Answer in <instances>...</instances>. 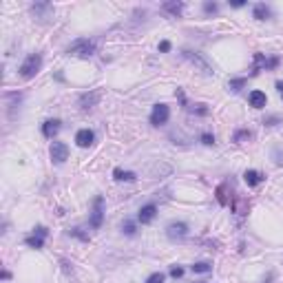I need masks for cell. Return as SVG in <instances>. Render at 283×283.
I'll list each match as a JSON object with an SVG mask.
<instances>
[{"mask_svg":"<svg viewBox=\"0 0 283 283\" xmlns=\"http://www.w3.org/2000/svg\"><path fill=\"white\" fill-rule=\"evenodd\" d=\"M40 66H42V56H40V53H29V56L25 57V62L20 64L18 73H20V78L31 80V78H35V73L40 71Z\"/></svg>","mask_w":283,"mask_h":283,"instance_id":"1","label":"cell"},{"mask_svg":"<svg viewBox=\"0 0 283 283\" xmlns=\"http://www.w3.org/2000/svg\"><path fill=\"white\" fill-rule=\"evenodd\" d=\"M66 53L86 60V57H91L93 53H95V44H93L91 40H86V38H80V40H75V42H71L69 47H66Z\"/></svg>","mask_w":283,"mask_h":283,"instance_id":"2","label":"cell"},{"mask_svg":"<svg viewBox=\"0 0 283 283\" xmlns=\"http://www.w3.org/2000/svg\"><path fill=\"white\" fill-rule=\"evenodd\" d=\"M181 57H184V60H188L193 66H197L201 73H206V75L215 73V71H212V66L208 64V60L201 56V53H195V51H190V49H184V51H181Z\"/></svg>","mask_w":283,"mask_h":283,"instance_id":"3","label":"cell"},{"mask_svg":"<svg viewBox=\"0 0 283 283\" xmlns=\"http://www.w3.org/2000/svg\"><path fill=\"white\" fill-rule=\"evenodd\" d=\"M102 221H104V197L97 195L93 199V208H91V217H88V224H91L93 230L102 228Z\"/></svg>","mask_w":283,"mask_h":283,"instance_id":"4","label":"cell"},{"mask_svg":"<svg viewBox=\"0 0 283 283\" xmlns=\"http://www.w3.org/2000/svg\"><path fill=\"white\" fill-rule=\"evenodd\" d=\"M170 119V109L166 104H155L150 111V124L153 126H164V124Z\"/></svg>","mask_w":283,"mask_h":283,"instance_id":"5","label":"cell"},{"mask_svg":"<svg viewBox=\"0 0 283 283\" xmlns=\"http://www.w3.org/2000/svg\"><path fill=\"white\" fill-rule=\"evenodd\" d=\"M277 66H279V57H265L263 53H255V66H252V75H256L259 71H263V69L272 71V69H277Z\"/></svg>","mask_w":283,"mask_h":283,"instance_id":"6","label":"cell"},{"mask_svg":"<svg viewBox=\"0 0 283 283\" xmlns=\"http://www.w3.org/2000/svg\"><path fill=\"white\" fill-rule=\"evenodd\" d=\"M49 155H51L53 164H64L69 159V146L64 142H53L51 148H49Z\"/></svg>","mask_w":283,"mask_h":283,"instance_id":"7","label":"cell"},{"mask_svg":"<svg viewBox=\"0 0 283 283\" xmlns=\"http://www.w3.org/2000/svg\"><path fill=\"white\" fill-rule=\"evenodd\" d=\"M186 234H188V226H186L184 221H172V224L166 226V237L172 239V241H177V239H184Z\"/></svg>","mask_w":283,"mask_h":283,"instance_id":"8","label":"cell"},{"mask_svg":"<svg viewBox=\"0 0 283 283\" xmlns=\"http://www.w3.org/2000/svg\"><path fill=\"white\" fill-rule=\"evenodd\" d=\"M93 140H95V133L88 131V128H80V131L75 133V144H78L80 148H88V146L93 144Z\"/></svg>","mask_w":283,"mask_h":283,"instance_id":"9","label":"cell"},{"mask_svg":"<svg viewBox=\"0 0 283 283\" xmlns=\"http://www.w3.org/2000/svg\"><path fill=\"white\" fill-rule=\"evenodd\" d=\"M155 215H157V206H155V203H146V206H142L140 212H137V221H140V224H150V221L155 219Z\"/></svg>","mask_w":283,"mask_h":283,"instance_id":"10","label":"cell"},{"mask_svg":"<svg viewBox=\"0 0 283 283\" xmlns=\"http://www.w3.org/2000/svg\"><path fill=\"white\" fill-rule=\"evenodd\" d=\"M97 100H100V93H95V91L82 93V95H80V109H82V111H91L93 106L97 104Z\"/></svg>","mask_w":283,"mask_h":283,"instance_id":"11","label":"cell"},{"mask_svg":"<svg viewBox=\"0 0 283 283\" xmlns=\"http://www.w3.org/2000/svg\"><path fill=\"white\" fill-rule=\"evenodd\" d=\"M228 181H224V184L217 186V201L221 203V206H228V203H232V195L228 193Z\"/></svg>","mask_w":283,"mask_h":283,"instance_id":"12","label":"cell"},{"mask_svg":"<svg viewBox=\"0 0 283 283\" xmlns=\"http://www.w3.org/2000/svg\"><path fill=\"white\" fill-rule=\"evenodd\" d=\"M57 131H60V119H47V122L42 124V135L49 137V140L56 137Z\"/></svg>","mask_w":283,"mask_h":283,"instance_id":"13","label":"cell"},{"mask_svg":"<svg viewBox=\"0 0 283 283\" xmlns=\"http://www.w3.org/2000/svg\"><path fill=\"white\" fill-rule=\"evenodd\" d=\"M248 100H250V106H252V109H263L265 102H268V97H265L263 91H252L250 95H248Z\"/></svg>","mask_w":283,"mask_h":283,"instance_id":"14","label":"cell"},{"mask_svg":"<svg viewBox=\"0 0 283 283\" xmlns=\"http://www.w3.org/2000/svg\"><path fill=\"white\" fill-rule=\"evenodd\" d=\"M252 18H256V20H268V18H270V7H265L263 2H256L255 9H252Z\"/></svg>","mask_w":283,"mask_h":283,"instance_id":"15","label":"cell"},{"mask_svg":"<svg viewBox=\"0 0 283 283\" xmlns=\"http://www.w3.org/2000/svg\"><path fill=\"white\" fill-rule=\"evenodd\" d=\"M243 179H246L248 186H256V184H261L265 177L261 175L259 170H246V172H243Z\"/></svg>","mask_w":283,"mask_h":283,"instance_id":"16","label":"cell"},{"mask_svg":"<svg viewBox=\"0 0 283 283\" xmlns=\"http://www.w3.org/2000/svg\"><path fill=\"white\" fill-rule=\"evenodd\" d=\"M113 177H115L117 181H135V179H137L135 172H131V170H122V168H115V170H113Z\"/></svg>","mask_w":283,"mask_h":283,"instance_id":"17","label":"cell"},{"mask_svg":"<svg viewBox=\"0 0 283 283\" xmlns=\"http://www.w3.org/2000/svg\"><path fill=\"white\" fill-rule=\"evenodd\" d=\"M162 9H164V11H168L170 16H179V13L184 11V2H164Z\"/></svg>","mask_w":283,"mask_h":283,"instance_id":"18","label":"cell"},{"mask_svg":"<svg viewBox=\"0 0 283 283\" xmlns=\"http://www.w3.org/2000/svg\"><path fill=\"white\" fill-rule=\"evenodd\" d=\"M25 243L29 248H35V250H40V248L44 246V237H38V234H29V237L25 239Z\"/></svg>","mask_w":283,"mask_h":283,"instance_id":"19","label":"cell"},{"mask_svg":"<svg viewBox=\"0 0 283 283\" xmlns=\"http://www.w3.org/2000/svg\"><path fill=\"white\" fill-rule=\"evenodd\" d=\"M232 208H234L237 215H246L248 208H250V203H248V199H237V201L232 203Z\"/></svg>","mask_w":283,"mask_h":283,"instance_id":"20","label":"cell"},{"mask_svg":"<svg viewBox=\"0 0 283 283\" xmlns=\"http://www.w3.org/2000/svg\"><path fill=\"white\" fill-rule=\"evenodd\" d=\"M246 84H248L246 78H234V80H230V82H228V88H230V91L237 93V91H241V88L246 86Z\"/></svg>","mask_w":283,"mask_h":283,"instance_id":"21","label":"cell"},{"mask_svg":"<svg viewBox=\"0 0 283 283\" xmlns=\"http://www.w3.org/2000/svg\"><path fill=\"white\" fill-rule=\"evenodd\" d=\"M212 270V263H208V261H197V263H193V272H199V274H206Z\"/></svg>","mask_w":283,"mask_h":283,"instance_id":"22","label":"cell"},{"mask_svg":"<svg viewBox=\"0 0 283 283\" xmlns=\"http://www.w3.org/2000/svg\"><path fill=\"white\" fill-rule=\"evenodd\" d=\"M69 234L71 237H78L80 241H88V234L82 232V228H69Z\"/></svg>","mask_w":283,"mask_h":283,"instance_id":"23","label":"cell"},{"mask_svg":"<svg viewBox=\"0 0 283 283\" xmlns=\"http://www.w3.org/2000/svg\"><path fill=\"white\" fill-rule=\"evenodd\" d=\"M122 230H124V234H128V237H133V234L137 232V230H135V224H133V221H128V219L122 224Z\"/></svg>","mask_w":283,"mask_h":283,"instance_id":"24","label":"cell"},{"mask_svg":"<svg viewBox=\"0 0 283 283\" xmlns=\"http://www.w3.org/2000/svg\"><path fill=\"white\" fill-rule=\"evenodd\" d=\"M190 113H197V115H208V106L206 104H195V106H188Z\"/></svg>","mask_w":283,"mask_h":283,"instance_id":"25","label":"cell"},{"mask_svg":"<svg viewBox=\"0 0 283 283\" xmlns=\"http://www.w3.org/2000/svg\"><path fill=\"white\" fill-rule=\"evenodd\" d=\"M272 157H274V164H277V166H283V153H281L279 146H274V148H272Z\"/></svg>","mask_w":283,"mask_h":283,"instance_id":"26","label":"cell"},{"mask_svg":"<svg viewBox=\"0 0 283 283\" xmlns=\"http://www.w3.org/2000/svg\"><path fill=\"white\" fill-rule=\"evenodd\" d=\"M170 277L172 279H181V277H184V268H181V265H170Z\"/></svg>","mask_w":283,"mask_h":283,"instance_id":"27","label":"cell"},{"mask_svg":"<svg viewBox=\"0 0 283 283\" xmlns=\"http://www.w3.org/2000/svg\"><path fill=\"white\" fill-rule=\"evenodd\" d=\"M246 137H252V133L250 131H237L234 133V142H237V144H241V140H246Z\"/></svg>","mask_w":283,"mask_h":283,"instance_id":"28","label":"cell"},{"mask_svg":"<svg viewBox=\"0 0 283 283\" xmlns=\"http://www.w3.org/2000/svg\"><path fill=\"white\" fill-rule=\"evenodd\" d=\"M201 144L215 146V135H210V133H201Z\"/></svg>","mask_w":283,"mask_h":283,"instance_id":"29","label":"cell"},{"mask_svg":"<svg viewBox=\"0 0 283 283\" xmlns=\"http://www.w3.org/2000/svg\"><path fill=\"white\" fill-rule=\"evenodd\" d=\"M203 11H206V13H217V11H219V4H217V2H203Z\"/></svg>","mask_w":283,"mask_h":283,"instance_id":"30","label":"cell"},{"mask_svg":"<svg viewBox=\"0 0 283 283\" xmlns=\"http://www.w3.org/2000/svg\"><path fill=\"white\" fill-rule=\"evenodd\" d=\"M146 283H164V274H162V272L150 274V277L146 279Z\"/></svg>","mask_w":283,"mask_h":283,"instance_id":"31","label":"cell"},{"mask_svg":"<svg viewBox=\"0 0 283 283\" xmlns=\"http://www.w3.org/2000/svg\"><path fill=\"white\" fill-rule=\"evenodd\" d=\"M263 124H265V126H277V124H281V119H279L277 115H272V117L263 119Z\"/></svg>","mask_w":283,"mask_h":283,"instance_id":"32","label":"cell"},{"mask_svg":"<svg viewBox=\"0 0 283 283\" xmlns=\"http://www.w3.org/2000/svg\"><path fill=\"white\" fill-rule=\"evenodd\" d=\"M33 234H38V237H47L49 230L44 228V226H35V228H33Z\"/></svg>","mask_w":283,"mask_h":283,"instance_id":"33","label":"cell"},{"mask_svg":"<svg viewBox=\"0 0 283 283\" xmlns=\"http://www.w3.org/2000/svg\"><path fill=\"white\" fill-rule=\"evenodd\" d=\"M159 51H162V53L170 51V42H168V40H164V42H159Z\"/></svg>","mask_w":283,"mask_h":283,"instance_id":"34","label":"cell"},{"mask_svg":"<svg viewBox=\"0 0 283 283\" xmlns=\"http://www.w3.org/2000/svg\"><path fill=\"white\" fill-rule=\"evenodd\" d=\"M243 4H246L243 0H232V2H230V7H243Z\"/></svg>","mask_w":283,"mask_h":283,"instance_id":"35","label":"cell"},{"mask_svg":"<svg viewBox=\"0 0 283 283\" xmlns=\"http://www.w3.org/2000/svg\"><path fill=\"white\" fill-rule=\"evenodd\" d=\"M277 88H279V93H281V97H283V82H277Z\"/></svg>","mask_w":283,"mask_h":283,"instance_id":"36","label":"cell"}]
</instances>
